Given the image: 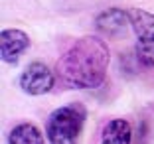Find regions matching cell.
<instances>
[{
    "label": "cell",
    "instance_id": "cell-4",
    "mask_svg": "<svg viewBox=\"0 0 154 144\" xmlns=\"http://www.w3.org/2000/svg\"><path fill=\"white\" fill-rule=\"evenodd\" d=\"M20 87L28 95H44L54 87V73L40 61L30 63L20 75Z\"/></svg>",
    "mask_w": 154,
    "mask_h": 144
},
{
    "label": "cell",
    "instance_id": "cell-2",
    "mask_svg": "<svg viewBox=\"0 0 154 144\" xmlns=\"http://www.w3.org/2000/svg\"><path fill=\"white\" fill-rule=\"evenodd\" d=\"M85 115V107L79 103L55 109L45 122V134L50 144H77Z\"/></svg>",
    "mask_w": 154,
    "mask_h": 144
},
{
    "label": "cell",
    "instance_id": "cell-3",
    "mask_svg": "<svg viewBox=\"0 0 154 144\" xmlns=\"http://www.w3.org/2000/svg\"><path fill=\"white\" fill-rule=\"evenodd\" d=\"M131 24L138 34L136 57L144 67H154V16L144 10H131Z\"/></svg>",
    "mask_w": 154,
    "mask_h": 144
},
{
    "label": "cell",
    "instance_id": "cell-6",
    "mask_svg": "<svg viewBox=\"0 0 154 144\" xmlns=\"http://www.w3.org/2000/svg\"><path fill=\"white\" fill-rule=\"evenodd\" d=\"M128 24H131V16L127 12H122L121 8H109L97 16V28L111 38L125 34Z\"/></svg>",
    "mask_w": 154,
    "mask_h": 144
},
{
    "label": "cell",
    "instance_id": "cell-5",
    "mask_svg": "<svg viewBox=\"0 0 154 144\" xmlns=\"http://www.w3.org/2000/svg\"><path fill=\"white\" fill-rule=\"evenodd\" d=\"M30 38L22 30H4L0 36V54L6 63H18L20 55L28 50Z\"/></svg>",
    "mask_w": 154,
    "mask_h": 144
},
{
    "label": "cell",
    "instance_id": "cell-1",
    "mask_svg": "<svg viewBox=\"0 0 154 144\" xmlns=\"http://www.w3.org/2000/svg\"><path fill=\"white\" fill-rule=\"evenodd\" d=\"M109 59L107 44L95 36H87L77 40L61 55L55 71L61 81L73 89H95L105 81Z\"/></svg>",
    "mask_w": 154,
    "mask_h": 144
},
{
    "label": "cell",
    "instance_id": "cell-8",
    "mask_svg": "<svg viewBox=\"0 0 154 144\" xmlns=\"http://www.w3.org/2000/svg\"><path fill=\"white\" fill-rule=\"evenodd\" d=\"M8 144H44V134L36 124L22 122L10 130Z\"/></svg>",
    "mask_w": 154,
    "mask_h": 144
},
{
    "label": "cell",
    "instance_id": "cell-7",
    "mask_svg": "<svg viewBox=\"0 0 154 144\" xmlns=\"http://www.w3.org/2000/svg\"><path fill=\"white\" fill-rule=\"evenodd\" d=\"M132 142V126L125 118L109 121L101 134V144H131Z\"/></svg>",
    "mask_w": 154,
    "mask_h": 144
}]
</instances>
